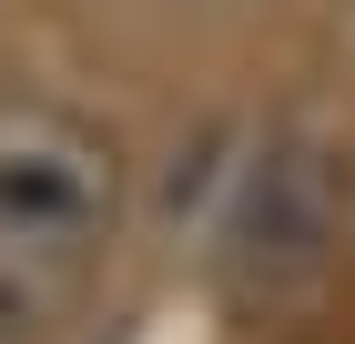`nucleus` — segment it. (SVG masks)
I'll return each instance as SVG.
<instances>
[{
    "mask_svg": "<svg viewBox=\"0 0 355 344\" xmlns=\"http://www.w3.org/2000/svg\"><path fill=\"white\" fill-rule=\"evenodd\" d=\"M122 223V152L92 111L0 102V344H51Z\"/></svg>",
    "mask_w": 355,
    "mask_h": 344,
    "instance_id": "nucleus-1",
    "label": "nucleus"
},
{
    "mask_svg": "<svg viewBox=\"0 0 355 344\" xmlns=\"http://www.w3.org/2000/svg\"><path fill=\"white\" fill-rule=\"evenodd\" d=\"M355 233V152L335 122H264L214 192V293L234 314H295Z\"/></svg>",
    "mask_w": 355,
    "mask_h": 344,
    "instance_id": "nucleus-2",
    "label": "nucleus"
}]
</instances>
